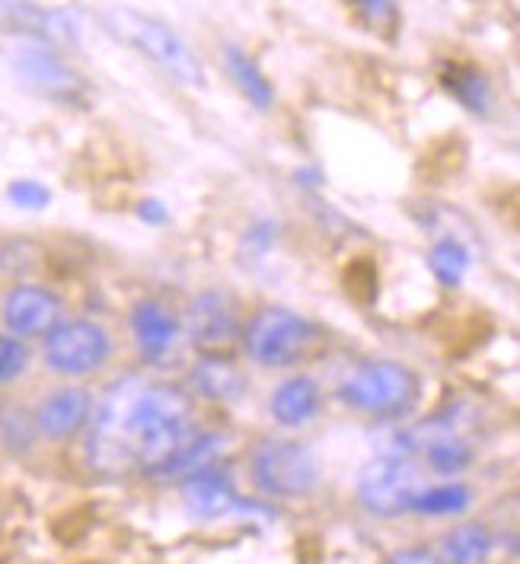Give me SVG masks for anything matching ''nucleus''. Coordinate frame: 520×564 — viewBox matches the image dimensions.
I'll use <instances>...</instances> for the list:
<instances>
[{"label": "nucleus", "mask_w": 520, "mask_h": 564, "mask_svg": "<svg viewBox=\"0 0 520 564\" xmlns=\"http://www.w3.org/2000/svg\"><path fill=\"white\" fill-rule=\"evenodd\" d=\"M195 431L188 389L128 373L93 409L87 459L102 476H124L131 469L153 476Z\"/></svg>", "instance_id": "nucleus-1"}, {"label": "nucleus", "mask_w": 520, "mask_h": 564, "mask_svg": "<svg viewBox=\"0 0 520 564\" xmlns=\"http://www.w3.org/2000/svg\"><path fill=\"white\" fill-rule=\"evenodd\" d=\"M338 399L358 415L397 421L419 405L422 380L399 360H365L338 383Z\"/></svg>", "instance_id": "nucleus-2"}, {"label": "nucleus", "mask_w": 520, "mask_h": 564, "mask_svg": "<svg viewBox=\"0 0 520 564\" xmlns=\"http://www.w3.org/2000/svg\"><path fill=\"white\" fill-rule=\"evenodd\" d=\"M316 345L313 323L288 306H262L243 323L240 348L262 370H294Z\"/></svg>", "instance_id": "nucleus-3"}, {"label": "nucleus", "mask_w": 520, "mask_h": 564, "mask_svg": "<svg viewBox=\"0 0 520 564\" xmlns=\"http://www.w3.org/2000/svg\"><path fill=\"white\" fill-rule=\"evenodd\" d=\"M106 23L119 39L134 45L144 58H151L170 80L183 87H205V67L198 55L185 45L183 35H176L166 23L144 17L138 10H128V7L106 10Z\"/></svg>", "instance_id": "nucleus-4"}, {"label": "nucleus", "mask_w": 520, "mask_h": 564, "mask_svg": "<svg viewBox=\"0 0 520 564\" xmlns=\"http://www.w3.org/2000/svg\"><path fill=\"white\" fill-rule=\"evenodd\" d=\"M112 355H116L112 328L90 316L64 319L42 338L45 370L64 380H87L93 373L106 370Z\"/></svg>", "instance_id": "nucleus-5"}, {"label": "nucleus", "mask_w": 520, "mask_h": 564, "mask_svg": "<svg viewBox=\"0 0 520 564\" xmlns=\"http://www.w3.org/2000/svg\"><path fill=\"white\" fill-rule=\"evenodd\" d=\"M249 473L262 495L281 501H297L313 495L323 478L316 453L301 441H288V437H272L256 446L249 459Z\"/></svg>", "instance_id": "nucleus-6"}, {"label": "nucleus", "mask_w": 520, "mask_h": 564, "mask_svg": "<svg viewBox=\"0 0 520 564\" xmlns=\"http://www.w3.org/2000/svg\"><path fill=\"white\" fill-rule=\"evenodd\" d=\"M243 306L224 288L192 294L180 313L183 338L198 355H234L243 335Z\"/></svg>", "instance_id": "nucleus-7"}, {"label": "nucleus", "mask_w": 520, "mask_h": 564, "mask_svg": "<svg viewBox=\"0 0 520 564\" xmlns=\"http://www.w3.org/2000/svg\"><path fill=\"white\" fill-rule=\"evenodd\" d=\"M422 488V469L412 463V456L380 453L358 476V501L370 517L397 520L412 513V501Z\"/></svg>", "instance_id": "nucleus-8"}, {"label": "nucleus", "mask_w": 520, "mask_h": 564, "mask_svg": "<svg viewBox=\"0 0 520 564\" xmlns=\"http://www.w3.org/2000/svg\"><path fill=\"white\" fill-rule=\"evenodd\" d=\"M64 319H67V306H64L62 294L45 284H35V281L13 284L0 300L3 332L17 335L23 341L45 338Z\"/></svg>", "instance_id": "nucleus-9"}, {"label": "nucleus", "mask_w": 520, "mask_h": 564, "mask_svg": "<svg viewBox=\"0 0 520 564\" xmlns=\"http://www.w3.org/2000/svg\"><path fill=\"white\" fill-rule=\"evenodd\" d=\"M10 70L17 74V80L39 96H52V99H74L80 93V77L67 67L62 55H55L45 42L26 39L17 42L10 48Z\"/></svg>", "instance_id": "nucleus-10"}, {"label": "nucleus", "mask_w": 520, "mask_h": 564, "mask_svg": "<svg viewBox=\"0 0 520 564\" xmlns=\"http://www.w3.org/2000/svg\"><path fill=\"white\" fill-rule=\"evenodd\" d=\"M128 332L144 364H163L183 341L180 316L170 310V303L156 297H141L131 306Z\"/></svg>", "instance_id": "nucleus-11"}, {"label": "nucleus", "mask_w": 520, "mask_h": 564, "mask_svg": "<svg viewBox=\"0 0 520 564\" xmlns=\"http://www.w3.org/2000/svg\"><path fill=\"white\" fill-rule=\"evenodd\" d=\"M93 409H96V402H93L90 389L74 387V383L52 389L32 409L35 434H42L45 441H71L90 427Z\"/></svg>", "instance_id": "nucleus-12"}, {"label": "nucleus", "mask_w": 520, "mask_h": 564, "mask_svg": "<svg viewBox=\"0 0 520 564\" xmlns=\"http://www.w3.org/2000/svg\"><path fill=\"white\" fill-rule=\"evenodd\" d=\"M0 30L23 32L39 42H77L80 23L67 10H42L30 0H0Z\"/></svg>", "instance_id": "nucleus-13"}, {"label": "nucleus", "mask_w": 520, "mask_h": 564, "mask_svg": "<svg viewBox=\"0 0 520 564\" xmlns=\"http://www.w3.org/2000/svg\"><path fill=\"white\" fill-rule=\"evenodd\" d=\"M249 389L246 370L230 355H198L188 370V395L215 405H234Z\"/></svg>", "instance_id": "nucleus-14"}, {"label": "nucleus", "mask_w": 520, "mask_h": 564, "mask_svg": "<svg viewBox=\"0 0 520 564\" xmlns=\"http://www.w3.org/2000/svg\"><path fill=\"white\" fill-rule=\"evenodd\" d=\"M183 505L198 520H220V517L234 513L237 507H243V501L237 498L230 473H224L220 466L208 463V466L185 476Z\"/></svg>", "instance_id": "nucleus-15"}, {"label": "nucleus", "mask_w": 520, "mask_h": 564, "mask_svg": "<svg viewBox=\"0 0 520 564\" xmlns=\"http://www.w3.org/2000/svg\"><path fill=\"white\" fill-rule=\"evenodd\" d=\"M269 412L281 427L288 431H301L306 424H313L319 412H323V387L306 377V373H294L288 380H281L272 395H269Z\"/></svg>", "instance_id": "nucleus-16"}, {"label": "nucleus", "mask_w": 520, "mask_h": 564, "mask_svg": "<svg viewBox=\"0 0 520 564\" xmlns=\"http://www.w3.org/2000/svg\"><path fill=\"white\" fill-rule=\"evenodd\" d=\"M491 549H495V535L486 523H457L454 530H447L441 539V552L437 558L444 564H486Z\"/></svg>", "instance_id": "nucleus-17"}, {"label": "nucleus", "mask_w": 520, "mask_h": 564, "mask_svg": "<svg viewBox=\"0 0 520 564\" xmlns=\"http://www.w3.org/2000/svg\"><path fill=\"white\" fill-rule=\"evenodd\" d=\"M224 67L230 74V80L249 99V106H256L259 112H269L275 102V89L269 84V77L262 74V67L246 55L237 45H224Z\"/></svg>", "instance_id": "nucleus-18"}, {"label": "nucleus", "mask_w": 520, "mask_h": 564, "mask_svg": "<svg viewBox=\"0 0 520 564\" xmlns=\"http://www.w3.org/2000/svg\"><path fill=\"white\" fill-rule=\"evenodd\" d=\"M469 505H473V491L463 481L451 478V481H441V485H425L415 495V501H412V513L415 517H434V520H441V517H459V513H466Z\"/></svg>", "instance_id": "nucleus-19"}, {"label": "nucleus", "mask_w": 520, "mask_h": 564, "mask_svg": "<svg viewBox=\"0 0 520 564\" xmlns=\"http://www.w3.org/2000/svg\"><path fill=\"white\" fill-rule=\"evenodd\" d=\"M469 265H473V256L459 239L444 237L429 249V268L441 288H459Z\"/></svg>", "instance_id": "nucleus-20"}, {"label": "nucleus", "mask_w": 520, "mask_h": 564, "mask_svg": "<svg viewBox=\"0 0 520 564\" xmlns=\"http://www.w3.org/2000/svg\"><path fill=\"white\" fill-rule=\"evenodd\" d=\"M217 446H220V437L217 434H205V431H195L188 441H185L153 476L160 478H176V476H188V473H195V469H202V466H208L212 463V456L217 453Z\"/></svg>", "instance_id": "nucleus-21"}, {"label": "nucleus", "mask_w": 520, "mask_h": 564, "mask_svg": "<svg viewBox=\"0 0 520 564\" xmlns=\"http://www.w3.org/2000/svg\"><path fill=\"white\" fill-rule=\"evenodd\" d=\"M444 84H447V89L457 96L459 106H466L473 116H486V112H489L491 87L483 70H476V67H469V64H454L451 74L444 77Z\"/></svg>", "instance_id": "nucleus-22"}, {"label": "nucleus", "mask_w": 520, "mask_h": 564, "mask_svg": "<svg viewBox=\"0 0 520 564\" xmlns=\"http://www.w3.org/2000/svg\"><path fill=\"white\" fill-rule=\"evenodd\" d=\"M30 345L23 338H17V335H10V332L0 328V387H10V383L23 380L26 370H30Z\"/></svg>", "instance_id": "nucleus-23"}, {"label": "nucleus", "mask_w": 520, "mask_h": 564, "mask_svg": "<svg viewBox=\"0 0 520 564\" xmlns=\"http://www.w3.org/2000/svg\"><path fill=\"white\" fill-rule=\"evenodd\" d=\"M348 7L370 32H393L399 26L397 0H348Z\"/></svg>", "instance_id": "nucleus-24"}, {"label": "nucleus", "mask_w": 520, "mask_h": 564, "mask_svg": "<svg viewBox=\"0 0 520 564\" xmlns=\"http://www.w3.org/2000/svg\"><path fill=\"white\" fill-rule=\"evenodd\" d=\"M7 198H10L17 208L42 210L52 202V192H48L42 182H35V178H17V182H10V188H7Z\"/></svg>", "instance_id": "nucleus-25"}, {"label": "nucleus", "mask_w": 520, "mask_h": 564, "mask_svg": "<svg viewBox=\"0 0 520 564\" xmlns=\"http://www.w3.org/2000/svg\"><path fill=\"white\" fill-rule=\"evenodd\" d=\"M278 242V224L275 220H259V224H252L249 230H246L243 237V249H249V256L259 262L272 246Z\"/></svg>", "instance_id": "nucleus-26"}, {"label": "nucleus", "mask_w": 520, "mask_h": 564, "mask_svg": "<svg viewBox=\"0 0 520 564\" xmlns=\"http://www.w3.org/2000/svg\"><path fill=\"white\" fill-rule=\"evenodd\" d=\"M387 564H444L437 558V552H431L425 545H405V549H399L393 552Z\"/></svg>", "instance_id": "nucleus-27"}, {"label": "nucleus", "mask_w": 520, "mask_h": 564, "mask_svg": "<svg viewBox=\"0 0 520 564\" xmlns=\"http://www.w3.org/2000/svg\"><path fill=\"white\" fill-rule=\"evenodd\" d=\"M138 217H141L144 224L160 227V224H166V220H170V210H166V205H163V202L151 198V202H141V205H138Z\"/></svg>", "instance_id": "nucleus-28"}]
</instances>
